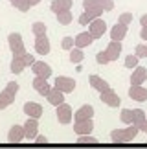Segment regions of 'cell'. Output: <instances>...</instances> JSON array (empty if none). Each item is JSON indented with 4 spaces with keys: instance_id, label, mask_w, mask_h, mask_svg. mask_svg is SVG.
<instances>
[{
    "instance_id": "30bf717a",
    "label": "cell",
    "mask_w": 147,
    "mask_h": 149,
    "mask_svg": "<svg viewBox=\"0 0 147 149\" xmlns=\"http://www.w3.org/2000/svg\"><path fill=\"white\" fill-rule=\"evenodd\" d=\"M22 111H24V114L28 118H41L42 116V107L41 103H35V101H26L24 107H22Z\"/></svg>"
},
{
    "instance_id": "ab89813d",
    "label": "cell",
    "mask_w": 147,
    "mask_h": 149,
    "mask_svg": "<svg viewBox=\"0 0 147 149\" xmlns=\"http://www.w3.org/2000/svg\"><path fill=\"white\" fill-rule=\"evenodd\" d=\"M22 57H24V63H26V66H31L33 63H35V57H33L31 54H28V52H26V54L22 55Z\"/></svg>"
},
{
    "instance_id": "4dcf8cb0",
    "label": "cell",
    "mask_w": 147,
    "mask_h": 149,
    "mask_svg": "<svg viewBox=\"0 0 147 149\" xmlns=\"http://www.w3.org/2000/svg\"><path fill=\"white\" fill-rule=\"evenodd\" d=\"M138 61H140V57L136 55V54H131V55H127L125 57V68H136L138 66Z\"/></svg>"
},
{
    "instance_id": "1f68e13d",
    "label": "cell",
    "mask_w": 147,
    "mask_h": 149,
    "mask_svg": "<svg viewBox=\"0 0 147 149\" xmlns=\"http://www.w3.org/2000/svg\"><path fill=\"white\" fill-rule=\"evenodd\" d=\"M98 138L92 134H79L77 136V144H98Z\"/></svg>"
},
{
    "instance_id": "cb8c5ba5",
    "label": "cell",
    "mask_w": 147,
    "mask_h": 149,
    "mask_svg": "<svg viewBox=\"0 0 147 149\" xmlns=\"http://www.w3.org/2000/svg\"><path fill=\"white\" fill-rule=\"evenodd\" d=\"M107 55H109L110 61H118V57L121 55V44L118 41H110L109 44H107Z\"/></svg>"
},
{
    "instance_id": "8d00e7d4",
    "label": "cell",
    "mask_w": 147,
    "mask_h": 149,
    "mask_svg": "<svg viewBox=\"0 0 147 149\" xmlns=\"http://www.w3.org/2000/svg\"><path fill=\"white\" fill-rule=\"evenodd\" d=\"M118 22H120V24H123V26L132 24V13H121L120 19H118Z\"/></svg>"
},
{
    "instance_id": "9a60e30c",
    "label": "cell",
    "mask_w": 147,
    "mask_h": 149,
    "mask_svg": "<svg viewBox=\"0 0 147 149\" xmlns=\"http://www.w3.org/2000/svg\"><path fill=\"white\" fill-rule=\"evenodd\" d=\"M24 131H26V140H33L39 134V120L28 118L26 123H24Z\"/></svg>"
},
{
    "instance_id": "5b68a950",
    "label": "cell",
    "mask_w": 147,
    "mask_h": 149,
    "mask_svg": "<svg viewBox=\"0 0 147 149\" xmlns=\"http://www.w3.org/2000/svg\"><path fill=\"white\" fill-rule=\"evenodd\" d=\"M105 31H107V22L101 19V17H99V19H94L88 24V33L94 37V41H96V39H101L105 35Z\"/></svg>"
},
{
    "instance_id": "f35d334b",
    "label": "cell",
    "mask_w": 147,
    "mask_h": 149,
    "mask_svg": "<svg viewBox=\"0 0 147 149\" xmlns=\"http://www.w3.org/2000/svg\"><path fill=\"white\" fill-rule=\"evenodd\" d=\"M99 2H101L103 11H112L114 9V2H112V0H99Z\"/></svg>"
},
{
    "instance_id": "2e32d148",
    "label": "cell",
    "mask_w": 147,
    "mask_h": 149,
    "mask_svg": "<svg viewBox=\"0 0 147 149\" xmlns=\"http://www.w3.org/2000/svg\"><path fill=\"white\" fill-rule=\"evenodd\" d=\"M33 88L37 90V94L44 96V98H46L48 92L52 90V87H50V83H48V79L39 77V76H35V79H33Z\"/></svg>"
},
{
    "instance_id": "b9f144b4",
    "label": "cell",
    "mask_w": 147,
    "mask_h": 149,
    "mask_svg": "<svg viewBox=\"0 0 147 149\" xmlns=\"http://www.w3.org/2000/svg\"><path fill=\"white\" fill-rule=\"evenodd\" d=\"M138 129H140V133H147V118L142 123H138Z\"/></svg>"
},
{
    "instance_id": "74e56055",
    "label": "cell",
    "mask_w": 147,
    "mask_h": 149,
    "mask_svg": "<svg viewBox=\"0 0 147 149\" xmlns=\"http://www.w3.org/2000/svg\"><path fill=\"white\" fill-rule=\"evenodd\" d=\"M74 46H76V44H74V37H64L63 39V41H61V48H63V50H72Z\"/></svg>"
},
{
    "instance_id": "4316f807",
    "label": "cell",
    "mask_w": 147,
    "mask_h": 149,
    "mask_svg": "<svg viewBox=\"0 0 147 149\" xmlns=\"http://www.w3.org/2000/svg\"><path fill=\"white\" fill-rule=\"evenodd\" d=\"M55 17H57V22H59L61 26H68L70 22L74 20V15H72V11H63V13H57Z\"/></svg>"
},
{
    "instance_id": "7bdbcfd3",
    "label": "cell",
    "mask_w": 147,
    "mask_h": 149,
    "mask_svg": "<svg viewBox=\"0 0 147 149\" xmlns=\"http://www.w3.org/2000/svg\"><path fill=\"white\" fill-rule=\"evenodd\" d=\"M140 24H142V28H147V13L140 17Z\"/></svg>"
},
{
    "instance_id": "7a4b0ae2",
    "label": "cell",
    "mask_w": 147,
    "mask_h": 149,
    "mask_svg": "<svg viewBox=\"0 0 147 149\" xmlns=\"http://www.w3.org/2000/svg\"><path fill=\"white\" fill-rule=\"evenodd\" d=\"M17 92H19V83L17 81H9L8 85H6V88L0 92V111L8 109L11 103L15 101Z\"/></svg>"
},
{
    "instance_id": "e575fe53",
    "label": "cell",
    "mask_w": 147,
    "mask_h": 149,
    "mask_svg": "<svg viewBox=\"0 0 147 149\" xmlns=\"http://www.w3.org/2000/svg\"><path fill=\"white\" fill-rule=\"evenodd\" d=\"M96 61H98V65H109L110 59H109V55H107V52H98L96 54Z\"/></svg>"
},
{
    "instance_id": "ffe728a7",
    "label": "cell",
    "mask_w": 147,
    "mask_h": 149,
    "mask_svg": "<svg viewBox=\"0 0 147 149\" xmlns=\"http://www.w3.org/2000/svg\"><path fill=\"white\" fill-rule=\"evenodd\" d=\"M127 30H129V26H123L120 22H116V24L112 26V30H110V39L121 42L123 39H125V35H127Z\"/></svg>"
},
{
    "instance_id": "60d3db41",
    "label": "cell",
    "mask_w": 147,
    "mask_h": 149,
    "mask_svg": "<svg viewBox=\"0 0 147 149\" xmlns=\"http://www.w3.org/2000/svg\"><path fill=\"white\" fill-rule=\"evenodd\" d=\"M33 142H37V144H48V138L42 136V134H37L35 138H33Z\"/></svg>"
},
{
    "instance_id": "9c48e42d",
    "label": "cell",
    "mask_w": 147,
    "mask_h": 149,
    "mask_svg": "<svg viewBox=\"0 0 147 149\" xmlns=\"http://www.w3.org/2000/svg\"><path fill=\"white\" fill-rule=\"evenodd\" d=\"M31 72L35 74V76H39V77H44V79L52 77V66H50L48 63H44V61H35L33 63Z\"/></svg>"
},
{
    "instance_id": "f546056e",
    "label": "cell",
    "mask_w": 147,
    "mask_h": 149,
    "mask_svg": "<svg viewBox=\"0 0 147 149\" xmlns=\"http://www.w3.org/2000/svg\"><path fill=\"white\" fill-rule=\"evenodd\" d=\"M120 120L123 123L131 125L134 122V116H132V109H121V114H120Z\"/></svg>"
},
{
    "instance_id": "d590c367",
    "label": "cell",
    "mask_w": 147,
    "mask_h": 149,
    "mask_svg": "<svg viewBox=\"0 0 147 149\" xmlns=\"http://www.w3.org/2000/svg\"><path fill=\"white\" fill-rule=\"evenodd\" d=\"M134 54H136L140 59H147V44H136Z\"/></svg>"
},
{
    "instance_id": "e0dca14e",
    "label": "cell",
    "mask_w": 147,
    "mask_h": 149,
    "mask_svg": "<svg viewBox=\"0 0 147 149\" xmlns=\"http://www.w3.org/2000/svg\"><path fill=\"white\" fill-rule=\"evenodd\" d=\"M94 107L92 105H83L81 109H77L76 112H74V122H83V120H88L94 116Z\"/></svg>"
},
{
    "instance_id": "d4e9b609",
    "label": "cell",
    "mask_w": 147,
    "mask_h": 149,
    "mask_svg": "<svg viewBox=\"0 0 147 149\" xmlns=\"http://www.w3.org/2000/svg\"><path fill=\"white\" fill-rule=\"evenodd\" d=\"M24 68H26L24 57H22V55H13V59H11V65H9L11 74H20Z\"/></svg>"
},
{
    "instance_id": "f6af8a7d",
    "label": "cell",
    "mask_w": 147,
    "mask_h": 149,
    "mask_svg": "<svg viewBox=\"0 0 147 149\" xmlns=\"http://www.w3.org/2000/svg\"><path fill=\"white\" fill-rule=\"evenodd\" d=\"M28 2H30V6H31V8H33V6H37V4H41V2H42V0H28Z\"/></svg>"
},
{
    "instance_id": "5bb4252c",
    "label": "cell",
    "mask_w": 147,
    "mask_h": 149,
    "mask_svg": "<svg viewBox=\"0 0 147 149\" xmlns=\"http://www.w3.org/2000/svg\"><path fill=\"white\" fill-rule=\"evenodd\" d=\"M50 50H52V46H50L48 35H39V37H35V52H37V54L48 55Z\"/></svg>"
},
{
    "instance_id": "8fae6325",
    "label": "cell",
    "mask_w": 147,
    "mask_h": 149,
    "mask_svg": "<svg viewBox=\"0 0 147 149\" xmlns=\"http://www.w3.org/2000/svg\"><path fill=\"white\" fill-rule=\"evenodd\" d=\"M26 140V131H24V125H13L8 133V142L11 144H19V142Z\"/></svg>"
},
{
    "instance_id": "7c38bea8",
    "label": "cell",
    "mask_w": 147,
    "mask_h": 149,
    "mask_svg": "<svg viewBox=\"0 0 147 149\" xmlns=\"http://www.w3.org/2000/svg\"><path fill=\"white\" fill-rule=\"evenodd\" d=\"M129 98L134 100V101H147V88L144 85H131L129 88Z\"/></svg>"
},
{
    "instance_id": "3957f363",
    "label": "cell",
    "mask_w": 147,
    "mask_h": 149,
    "mask_svg": "<svg viewBox=\"0 0 147 149\" xmlns=\"http://www.w3.org/2000/svg\"><path fill=\"white\" fill-rule=\"evenodd\" d=\"M8 44H9V50L13 55H24L26 54V46H24V41H22V35L20 33H9L8 35Z\"/></svg>"
},
{
    "instance_id": "d6a6232c",
    "label": "cell",
    "mask_w": 147,
    "mask_h": 149,
    "mask_svg": "<svg viewBox=\"0 0 147 149\" xmlns=\"http://www.w3.org/2000/svg\"><path fill=\"white\" fill-rule=\"evenodd\" d=\"M132 116H134V125H138V123H142L144 120H145V111H142V109H132Z\"/></svg>"
},
{
    "instance_id": "d6986e66",
    "label": "cell",
    "mask_w": 147,
    "mask_h": 149,
    "mask_svg": "<svg viewBox=\"0 0 147 149\" xmlns=\"http://www.w3.org/2000/svg\"><path fill=\"white\" fill-rule=\"evenodd\" d=\"M147 81V70L144 66H136L132 68L131 74V85H144Z\"/></svg>"
},
{
    "instance_id": "603a6c76",
    "label": "cell",
    "mask_w": 147,
    "mask_h": 149,
    "mask_svg": "<svg viewBox=\"0 0 147 149\" xmlns=\"http://www.w3.org/2000/svg\"><path fill=\"white\" fill-rule=\"evenodd\" d=\"M88 83H90V87L96 88L98 92H105V90L110 88V85L107 83L103 77H99V76H90V77H88Z\"/></svg>"
},
{
    "instance_id": "f1b7e54d",
    "label": "cell",
    "mask_w": 147,
    "mask_h": 149,
    "mask_svg": "<svg viewBox=\"0 0 147 149\" xmlns=\"http://www.w3.org/2000/svg\"><path fill=\"white\" fill-rule=\"evenodd\" d=\"M46 24L44 22H33L31 24V31H33V35L39 37V35H46Z\"/></svg>"
},
{
    "instance_id": "83f0119b",
    "label": "cell",
    "mask_w": 147,
    "mask_h": 149,
    "mask_svg": "<svg viewBox=\"0 0 147 149\" xmlns=\"http://www.w3.org/2000/svg\"><path fill=\"white\" fill-rule=\"evenodd\" d=\"M11 2V6H13L15 9H19V11H22V13H26V11H30V2L28 0H9Z\"/></svg>"
},
{
    "instance_id": "8992f818",
    "label": "cell",
    "mask_w": 147,
    "mask_h": 149,
    "mask_svg": "<svg viewBox=\"0 0 147 149\" xmlns=\"http://www.w3.org/2000/svg\"><path fill=\"white\" fill-rule=\"evenodd\" d=\"M99 100L105 103V105H109V107H112V109H118L121 105V100H120V96H118L112 88H109V90H105V92H99Z\"/></svg>"
},
{
    "instance_id": "277c9868",
    "label": "cell",
    "mask_w": 147,
    "mask_h": 149,
    "mask_svg": "<svg viewBox=\"0 0 147 149\" xmlns=\"http://www.w3.org/2000/svg\"><path fill=\"white\" fill-rule=\"evenodd\" d=\"M55 116H57V122L63 123V125H68L72 120H74V112H72V107L68 103H61V105L55 107Z\"/></svg>"
},
{
    "instance_id": "6da1fadb",
    "label": "cell",
    "mask_w": 147,
    "mask_h": 149,
    "mask_svg": "<svg viewBox=\"0 0 147 149\" xmlns=\"http://www.w3.org/2000/svg\"><path fill=\"white\" fill-rule=\"evenodd\" d=\"M140 133V129H138V125H127L125 129H114L110 133V140L114 142V144H129V142H132L134 138L138 136Z\"/></svg>"
},
{
    "instance_id": "52a82bcc",
    "label": "cell",
    "mask_w": 147,
    "mask_h": 149,
    "mask_svg": "<svg viewBox=\"0 0 147 149\" xmlns=\"http://www.w3.org/2000/svg\"><path fill=\"white\" fill-rule=\"evenodd\" d=\"M55 87L59 90H63L64 94H70L76 90V79L66 77V76H59V77H55Z\"/></svg>"
},
{
    "instance_id": "ba28073f",
    "label": "cell",
    "mask_w": 147,
    "mask_h": 149,
    "mask_svg": "<svg viewBox=\"0 0 147 149\" xmlns=\"http://www.w3.org/2000/svg\"><path fill=\"white\" fill-rule=\"evenodd\" d=\"M83 9L87 13H90L94 19H99L103 15V8H101L99 0H83Z\"/></svg>"
},
{
    "instance_id": "ee69618b",
    "label": "cell",
    "mask_w": 147,
    "mask_h": 149,
    "mask_svg": "<svg viewBox=\"0 0 147 149\" xmlns=\"http://www.w3.org/2000/svg\"><path fill=\"white\" fill-rule=\"evenodd\" d=\"M140 37H142L144 41H147V28H142V31H140Z\"/></svg>"
},
{
    "instance_id": "7402d4cb",
    "label": "cell",
    "mask_w": 147,
    "mask_h": 149,
    "mask_svg": "<svg viewBox=\"0 0 147 149\" xmlns=\"http://www.w3.org/2000/svg\"><path fill=\"white\" fill-rule=\"evenodd\" d=\"M72 4H74V0H53V2L50 4V9L57 15V13H63V11H70Z\"/></svg>"
},
{
    "instance_id": "484cf974",
    "label": "cell",
    "mask_w": 147,
    "mask_h": 149,
    "mask_svg": "<svg viewBox=\"0 0 147 149\" xmlns=\"http://www.w3.org/2000/svg\"><path fill=\"white\" fill-rule=\"evenodd\" d=\"M85 59V54H83V50L81 48H76L74 46L72 50H70V63H74V65H79Z\"/></svg>"
},
{
    "instance_id": "ac0fdd59",
    "label": "cell",
    "mask_w": 147,
    "mask_h": 149,
    "mask_svg": "<svg viewBox=\"0 0 147 149\" xmlns=\"http://www.w3.org/2000/svg\"><path fill=\"white\" fill-rule=\"evenodd\" d=\"M94 42V37L90 35L88 31H81V33H77L76 35V39H74V44H76V48H87V46H90V44Z\"/></svg>"
},
{
    "instance_id": "836d02e7",
    "label": "cell",
    "mask_w": 147,
    "mask_h": 149,
    "mask_svg": "<svg viewBox=\"0 0 147 149\" xmlns=\"http://www.w3.org/2000/svg\"><path fill=\"white\" fill-rule=\"evenodd\" d=\"M92 20H94V17L90 15V13H87V11H83V15H79V19H77V22L81 26H88Z\"/></svg>"
},
{
    "instance_id": "4fadbf2b",
    "label": "cell",
    "mask_w": 147,
    "mask_h": 149,
    "mask_svg": "<svg viewBox=\"0 0 147 149\" xmlns=\"http://www.w3.org/2000/svg\"><path fill=\"white\" fill-rule=\"evenodd\" d=\"M92 131H94V122H92V118L83 120V122H74V133H76L77 136H79V134H90Z\"/></svg>"
},
{
    "instance_id": "44dd1931",
    "label": "cell",
    "mask_w": 147,
    "mask_h": 149,
    "mask_svg": "<svg viewBox=\"0 0 147 149\" xmlns=\"http://www.w3.org/2000/svg\"><path fill=\"white\" fill-rule=\"evenodd\" d=\"M46 100H48L50 105L57 107V105H61V103H64V92H63V90H59L57 87H55V88H52V90L48 92Z\"/></svg>"
}]
</instances>
